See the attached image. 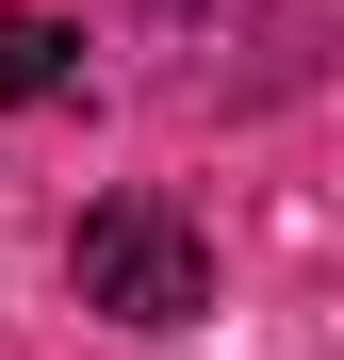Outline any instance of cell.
<instances>
[{"instance_id":"1","label":"cell","mask_w":344,"mask_h":360,"mask_svg":"<svg viewBox=\"0 0 344 360\" xmlns=\"http://www.w3.org/2000/svg\"><path fill=\"white\" fill-rule=\"evenodd\" d=\"M66 278H82V311H115V328H197L213 311V246H197L181 197H98L82 246H66Z\"/></svg>"},{"instance_id":"2","label":"cell","mask_w":344,"mask_h":360,"mask_svg":"<svg viewBox=\"0 0 344 360\" xmlns=\"http://www.w3.org/2000/svg\"><path fill=\"white\" fill-rule=\"evenodd\" d=\"M66 66H82V33H66V17H33V0H0V98H49Z\"/></svg>"}]
</instances>
